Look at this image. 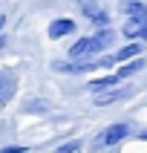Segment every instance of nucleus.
<instances>
[{
	"label": "nucleus",
	"instance_id": "1",
	"mask_svg": "<svg viewBox=\"0 0 147 153\" xmlns=\"http://www.w3.org/2000/svg\"><path fill=\"white\" fill-rule=\"evenodd\" d=\"M130 136V124H110V127H104L101 133H98V139L92 142L95 150H101V147H112V145H118L121 139H127Z\"/></svg>",
	"mask_w": 147,
	"mask_h": 153
},
{
	"label": "nucleus",
	"instance_id": "2",
	"mask_svg": "<svg viewBox=\"0 0 147 153\" xmlns=\"http://www.w3.org/2000/svg\"><path fill=\"white\" fill-rule=\"evenodd\" d=\"M15 87H17V72L15 69H3V72H0V110L12 101Z\"/></svg>",
	"mask_w": 147,
	"mask_h": 153
},
{
	"label": "nucleus",
	"instance_id": "3",
	"mask_svg": "<svg viewBox=\"0 0 147 153\" xmlns=\"http://www.w3.org/2000/svg\"><path fill=\"white\" fill-rule=\"evenodd\" d=\"M81 12H84V17L89 20V23L101 26V29H107V20H110V15H107V9L98 6V3H92V0H84L81 3Z\"/></svg>",
	"mask_w": 147,
	"mask_h": 153
},
{
	"label": "nucleus",
	"instance_id": "4",
	"mask_svg": "<svg viewBox=\"0 0 147 153\" xmlns=\"http://www.w3.org/2000/svg\"><path fill=\"white\" fill-rule=\"evenodd\" d=\"M121 9H124V15L130 17V23H144L147 26V6L141 0H124Z\"/></svg>",
	"mask_w": 147,
	"mask_h": 153
},
{
	"label": "nucleus",
	"instance_id": "5",
	"mask_svg": "<svg viewBox=\"0 0 147 153\" xmlns=\"http://www.w3.org/2000/svg\"><path fill=\"white\" fill-rule=\"evenodd\" d=\"M95 41L92 38H81L78 43H72V49H69V58H75V61H81V64H86V58L89 55H95Z\"/></svg>",
	"mask_w": 147,
	"mask_h": 153
},
{
	"label": "nucleus",
	"instance_id": "6",
	"mask_svg": "<svg viewBox=\"0 0 147 153\" xmlns=\"http://www.w3.org/2000/svg\"><path fill=\"white\" fill-rule=\"evenodd\" d=\"M72 32H75V20H69V17H58L49 23V38H64Z\"/></svg>",
	"mask_w": 147,
	"mask_h": 153
},
{
	"label": "nucleus",
	"instance_id": "7",
	"mask_svg": "<svg viewBox=\"0 0 147 153\" xmlns=\"http://www.w3.org/2000/svg\"><path fill=\"white\" fill-rule=\"evenodd\" d=\"M130 90L133 87H121V90H110V93H101V95H95V104L98 107H104V104H112V101H118V98H124V95H130Z\"/></svg>",
	"mask_w": 147,
	"mask_h": 153
},
{
	"label": "nucleus",
	"instance_id": "8",
	"mask_svg": "<svg viewBox=\"0 0 147 153\" xmlns=\"http://www.w3.org/2000/svg\"><path fill=\"white\" fill-rule=\"evenodd\" d=\"M141 49H144V43H127L115 52V61H136L141 58Z\"/></svg>",
	"mask_w": 147,
	"mask_h": 153
},
{
	"label": "nucleus",
	"instance_id": "9",
	"mask_svg": "<svg viewBox=\"0 0 147 153\" xmlns=\"http://www.w3.org/2000/svg\"><path fill=\"white\" fill-rule=\"evenodd\" d=\"M118 84V75H104V78H95V81H89V90H92L95 95H101L104 90H110V87Z\"/></svg>",
	"mask_w": 147,
	"mask_h": 153
},
{
	"label": "nucleus",
	"instance_id": "10",
	"mask_svg": "<svg viewBox=\"0 0 147 153\" xmlns=\"http://www.w3.org/2000/svg\"><path fill=\"white\" fill-rule=\"evenodd\" d=\"M141 69H144V58H136V61H127L124 67H118V72H115V75H118V81H121V78L136 75V72H141Z\"/></svg>",
	"mask_w": 147,
	"mask_h": 153
},
{
	"label": "nucleus",
	"instance_id": "11",
	"mask_svg": "<svg viewBox=\"0 0 147 153\" xmlns=\"http://www.w3.org/2000/svg\"><path fill=\"white\" fill-rule=\"evenodd\" d=\"M92 41H95V49L101 52V49H107V46L115 41V32H112V29H101V32L92 35Z\"/></svg>",
	"mask_w": 147,
	"mask_h": 153
},
{
	"label": "nucleus",
	"instance_id": "12",
	"mask_svg": "<svg viewBox=\"0 0 147 153\" xmlns=\"http://www.w3.org/2000/svg\"><path fill=\"white\" fill-rule=\"evenodd\" d=\"M144 35H147V26L144 23H127V26H124V38H133V41L141 38V41H144Z\"/></svg>",
	"mask_w": 147,
	"mask_h": 153
},
{
	"label": "nucleus",
	"instance_id": "13",
	"mask_svg": "<svg viewBox=\"0 0 147 153\" xmlns=\"http://www.w3.org/2000/svg\"><path fill=\"white\" fill-rule=\"evenodd\" d=\"M46 113L49 110V101H41V98H29V101L23 104V113Z\"/></svg>",
	"mask_w": 147,
	"mask_h": 153
},
{
	"label": "nucleus",
	"instance_id": "14",
	"mask_svg": "<svg viewBox=\"0 0 147 153\" xmlns=\"http://www.w3.org/2000/svg\"><path fill=\"white\" fill-rule=\"evenodd\" d=\"M81 150V142H66V145H61L55 153H78Z\"/></svg>",
	"mask_w": 147,
	"mask_h": 153
},
{
	"label": "nucleus",
	"instance_id": "15",
	"mask_svg": "<svg viewBox=\"0 0 147 153\" xmlns=\"http://www.w3.org/2000/svg\"><path fill=\"white\" fill-rule=\"evenodd\" d=\"M0 153H26V147H17V145H9V147H3Z\"/></svg>",
	"mask_w": 147,
	"mask_h": 153
},
{
	"label": "nucleus",
	"instance_id": "16",
	"mask_svg": "<svg viewBox=\"0 0 147 153\" xmlns=\"http://www.w3.org/2000/svg\"><path fill=\"white\" fill-rule=\"evenodd\" d=\"M3 46H6V35H0V49H3Z\"/></svg>",
	"mask_w": 147,
	"mask_h": 153
},
{
	"label": "nucleus",
	"instance_id": "17",
	"mask_svg": "<svg viewBox=\"0 0 147 153\" xmlns=\"http://www.w3.org/2000/svg\"><path fill=\"white\" fill-rule=\"evenodd\" d=\"M3 26H6V17H3V15H0V29H3Z\"/></svg>",
	"mask_w": 147,
	"mask_h": 153
},
{
	"label": "nucleus",
	"instance_id": "18",
	"mask_svg": "<svg viewBox=\"0 0 147 153\" xmlns=\"http://www.w3.org/2000/svg\"><path fill=\"white\" fill-rule=\"evenodd\" d=\"M78 3H84V0H78Z\"/></svg>",
	"mask_w": 147,
	"mask_h": 153
},
{
	"label": "nucleus",
	"instance_id": "19",
	"mask_svg": "<svg viewBox=\"0 0 147 153\" xmlns=\"http://www.w3.org/2000/svg\"><path fill=\"white\" fill-rule=\"evenodd\" d=\"M144 41H147V35H144Z\"/></svg>",
	"mask_w": 147,
	"mask_h": 153
}]
</instances>
